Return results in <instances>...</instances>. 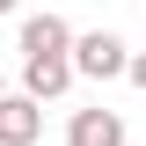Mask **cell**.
Wrapping results in <instances>:
<instances>
[{"mask_svg": "<svg viewBox=\"0 0 146 146\" xmlns=\"http://www.w3.org/2000/svg\"><path fill=\"white\" fill-rule=\"evenodd\" d=\"M124 36H110V29H88V36H73V73L80 80H117L124 73Z\"/></svg>", "mask_w": 146, "mask_h": 146, "instance_id": "cell-1", "label": "cell"}, {"mask_svg": "<svg viewBox=\"0 0 146 146\" xmlns=\"http://www.w3.org/2000/svg\"><path fill=\"white\" fill-rule=\"evenodd\" d=\"M80 73H73V51H44V58H22V95H36V102H51V95H66Z\"/></svg>", "mask_w": 146, "mask_h": 146, "instance_id": "cell-2", "label": "cell"}, {"mask_svg": "<svg viewBox=\"0 0 146 146\" xmlns=\"http://www.w3.org/2000/svg\"><path fill=\"white\" fill-rule=\"evenodd\" d=\"M44 139V102L36 95H0V146H29Z\"/></svg>", "mask_w": 146, "mask_h": 146, "instance_id": "cell-3", "label": "cell"}, {"mask_svg": "<svg viewBox=\"0 0 146 146\" xmlns=\"http://www.w3.org/2000/svg\"><path fill=\"white\" fill-rule=\"evenodd\" d=\"M66 146H124V117L117 110H73Z\"/></svg>", "mask_w": 146, "mask_h": 146, "instance_id": "cell-4", "label": "cell"}, {"mask_svg": "<svg viewBox=\"0 0 146 146\" xmlns=\"http://www.w3.org/2000/svg\"><path fill=\"white\" fill-rule=\"evenodd\" d=\"M44 51H73V29L58 15H29L22 22V58H44Z\"/></svg>", "mask_w": 146, "mask_h": 146, "instance_id": "cell-5", "label": "cell"}, {"mask_svg": "<svg viewBox=\"0 0 146 146\" xmlns=\"http://www.w3.org/2000/svg\"><path fill=\"white\" fill-rule=\"evenodd\" d=\"M124 80H131V88H146V51H131V58H124Z\"/></svg>", "mask_w": 146, "mask_h": 146, "instance_id": "cell-6", "label": "cell"}, {"mask_svg": "<svg viewBox=\"0 0 146 146\" xmlns=\"http://www.w3.org/2000/svg\"><path fill=\"white\" fill-rule=\"evenodd\" d=\"M15 7H22V0H0V15H15Z\"/></svg>", "mask_w": 146, "mask_h": 146, "instance_id": "cell-7", "label": "cell"}, {"mask_svg": "<svg viewBox=\"0 0 146 146\" xmlns=\"http://www.w3.org/2000/svg\"><path fill=\"white\" fill-rule=\"evenodd\" d=\"M0 95H7V80H0Z\"/></svg>", "mask_w": 146, "mask_h": 146, "instance_id": "cell-8", "label": "cell"}]
</instances>
